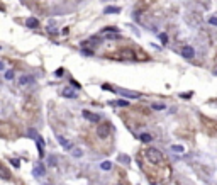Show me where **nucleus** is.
Here are the masks:
<instances>
[{"label": "nucleus", "instance_id": "nucleus-21", "mask_svg": "<svg viewBox=\"0 0 217 185\" xmlns=\"http://www.w3.org/2000/svg\"><path fill=\"white\" fill-rule=\"evenodd\" d=\"M10 163H12L14 167H20V160H17V158H12V160H10Z\"/></svg>", "mask_w": 217, "mask_h": 185}, {"label": "nucleus", "instance_id": "nucleus-2", "mask_svg": "<svg viewBox=\"0 0 217 185\" xmlns=\"http://www.w3.org/2000/svg\"><path fill=\"white\" fill-rule=\"evenodd\" d=\"M114 92L121 93V95H122V97H126V99H139V97H141V93L131 92V90H124V88H115Z\"/></svg>", "mask_w": 217, "mask_h": 185}, {"label": "nucleus", "instance_id": "nucleus-8", "mask_svg": "<svg viewBox=\"0 0 217 185\" xmlns=\"http://www.w3.org/2000/svg\"><path fill=\"white\" fill-rule=\"evenodd\" d=\"M58 141H59V144H61V146H63L65 149H70V148H71V143H70V141H68L66 138L59 136V138H58Z\"/></svg>", "mask_w": 217, "mask_h": 185}, {"label": "nucleus", "instance_id": "nucleus-12", "mask_svg": "<svg viewBox=\"0 0 217 185\" xmlns=\"http://www.w3.org/2000/svg\"><path fill=\"white\" fill-rule=\"evenodd\" d=\"M104 12H105V14H119L121 9H119V7H105Z\"/></svg>", "mask_w": 217, "mask_h": 185}, {"label": "nucleus", "instance_id": "nucleus-10", "mask_svg": "<svg viewBox=\"0 0 217 185\" xmlns=\"http://www.w3.org/2000/svg\"><path fill=\"white\" fill-rule=\"evenodd\" d=\"M26 26H27V27H31V29H34V27L39 26V20L34 19V17H31V19H27V20H26Z\"/></svg>", "mask_w": 217, "mask_h": 185}, {"label": "nucleus", "instance_id": "nucleus-13", "mask_svg": "<svg viewBox=\"0 0 217 185\" xmlns=\"http://www.w3.org/2000/svg\"><path fill=\"white\" fill-rule=\"evenodd\" d=\"M141 141H143V143H151V141H153V136L148 134V132H143V134H141Z\"/></svg>", "mask_w": 217, "mask_h": 185}, {"label": "nucleus", "instance_id": "nucleus-24", "mask_svg": "<svg viewBox=\"0 0 217 185\" xmlns=\"http://www.w3.org/2000/svg\"><path fill=\"white\" fill-rule=\"evenodd\" d=\"M209 22H210V24H214V26H217V17H214V16H212V17H209Z\"/></svg>", "mask_w": 217, "mask_h": 185}, {"label": "nucleus", "instance_id": "nucleus-16", "mask_svg": "<svg viewBox=\"0 0 217 185\" xmlns=\"http://www.w3.org/2000/svg\"><path fill=\"white\" fill-rule=\"evenodd\" d=\"M73 156H75V158H82V156H83V151L80 148H75L73 149Z\"/></svg>", "mask_w": 217, "mask_h": 185}, {"label": "nucleus", "instance_id": "nucleus-26", "mask_svg": "<svg viewBox=\"0 0 217 185\" xmlns=\"http://www.w3.org/2000/svg\"><path fill=\"white\" fill-rule=\"evenodd\" d=\"M119 160H121V161H124V163H129V158H126V156H121Z\"/></svg>", "mask_w": 217, "mask_h": 185}, {"label": "nucleus", "instance_id": "nucleus-7", "mask_svg": "<svg viewBox=\"0 0 217 185\" xmlns=\"http://www.w3.org/2000/svg\"><path fill=\"white\" fill-rule=\"evenodd\" d=\"M61 95L63 97H66V99H75V90H73L71 87H66V88H63V92H61Z\"/></svg>", "mask_w": 217, "mask_h": 185}, {"label": "nucleus", "instance_id": "nucleus-14", "mask_svg": "<svg viewBox=\"0 0 217 185\" xmlns=\"http://www.w3.org/2000/svg\"><path fill=\"white\" fill-rule=\"evenodd\" d=\"M115 105H119V107H127V105H129V100H124V99L115 100Z\"/></svg>", "mask_w": 217, "mask_h": 185}, {"label": "nucleus", "instance_id": "nucleus-3", "mask_svg": "<svg viewBox=\"0 0 217 185\" xmlns=\"http://www.w3.org/2000/svg\"><path fill=\"white\" fill-rule=\"evenodd\" d=\"M181 55H183L185 59H192V58L195 56V49H193L192 46H185V48L181 49Z\"/></svg>", "mask_w": 217, "mask_h": 185}, {"label": "nucleus", "instance_id": "nucleus-11", "mask_svg": "<svg viewBox=\"0 0 217 185\" xmlns=\"http://www.w3.org/2000/svg\"><path fill=\"white\" fill-rule=\"evenodd\" d=\"M0 178H3V180H9V178H10L9 170H7L5 167H2V165H0Z\"/></svg>", "mask_w": 217, "mask_h": 185}, {"label": "nucleus", "instance_id": "nucleus-28", "mask_svg": "<svg viewBox=\"0 0 217 185\" xmlns=\"http://www.w3.org/2000/svg\"><path fill=\"white\" fill-rule=\"evenodd\" d=\"M0 70H3V63L2 61H0Z\"/></svg>", "mask_w": 217, "mask_h": 185}, {"label": "nucleus", "instance_id": "nucleus-4", "mask_svg": "<svg viewBox=\"0 0 217 185\" xmlns=\"http://www.w3.org/2000/svg\"><path fill=\"white\" fill-rule=\"evenodd\" d=\"M82 114H83V117H85L87 121H90V122H98V121H100V115H97V114H93V112H90V111H83Z\"/></svg>", "mask_w": 217, "mask_h": 185}, {"label": "nucleus", "instance_id": "nucleus-9", "mask_svg": "<svg viewBox=\"0 0 217 185\" xmlns=\"http://www.w3.org/2000/svg\"><path fill=\"white\" fill-rule=\"evenodd\" d=\"M34 177H42L44 173H46V170H44V167L42 165H36V168H34Z\"/></svg>", "mask_w": 217, "mask_h": 185}, {"label": "nucleus", "instance_id": "nucleus-22", "mask_svg": "<svg viewBox=\"0 0 217 185\" xmlns=\"http://www.w3.org/2000/svg\"><path fill=\"white\" fill-rule=\"evenodd\" d=\"M54 75H56V76H63V75H65V70H63V68H58Z\"/></svg>", "mask_w": 217, "mask_h": 185}, {"label": "nucleus", "instance_id": "nucleus-18", "mask_svg": "<svg viewBox=\"0 0 217 185\" xmlns=\"http://www.w3.org/2000/svg\"><path fill=\"white\" fill-rule=\"evenodd\" d=\"M171 149H173V151H177V153H183V151H185V149H183V146H178V144H173V146H171Z\"/></svg>", "mask_w": 217, "mask_h": 185}, {"label": "nucleus", "instance_id": "nucleus-1", "mask_svg": "<svg viewBox=\"0 0 217 185\" xmlns=\"http://www.w3.org/2000/svg\"><path fill=\"white\" fill-rule=\"evenodd\" d=\"M146 155H148V158H149L153 163H161V161H163L161 151H158L156 148H149L148 151H146Z\"/></svg>", "mask_w": 217, "mask_h": 185}, {"label": "nucleus", "instance_id": "nucleus-29", "mask_svg": "<svg viewBox=\"0 0 217 185\" xmlns=\"http://www.w3.org/2000/svg\"><path fill=\"white\" fill-rule=\"evenodd\" d=\"M115 185H122V184H115Z\"/></svg>", "mask_w": 217, "mask_h": 185}, {"label": "nucleus", "instance_id": "nucleus-5", "mask_svg": "<svg viewBox=\"0 0 217 185\" xmlns=\"http://www.w3.org/2000/svg\"><path fill=\"white\" fill-rule=\"evenodd\" d=\"M108 128H110L108 124L100 126V128H98V136H100V138H107L108 134H110V129H108Z\"/></svg>", "mask_w": 217, "mask_h": 185}, {"label": "nucleus", "instance_id": "nucleus-27", "mask_svg": "<svg viewBox=\"0 0 217 185\" xmlns=\"http://www.w3.org/2000/svg\"><path fill=\"white\" fill-rule=\"evenodd\" d=\"M160 37H161V41H163V43H166V39H168V37H166V34H161Z\"/></svg>", "mask_w": 217, "mask_h": 185}, {"label": "nucleus", "instance_id": "nucleus-6", "mask_svg": "<svg viewBox=\"0 0 217 185\" xmlns=\"http://www.w3.org/2000/svg\"><path fill=\"white\" fill-rule=\"evenodd\" d=\"M27 83H34V76H20L19 78V85L20 87H24V85H27Z\"/></svg>", "mask_w": 217, "mask_h": 185}, {"label": "nucleus", "instance_id": "nucleus-17", "mask_svg": "<svg viewBox=\"0 0 217 185\" xmlns=\"http://www.w3.org/2000/svg\"><path fill=\"white\" fill-rule=\"evenodd\" d=\"M48 165H49V167H56V156L51 155V156L48 158Z\"/></svg>", "mask_w": 217, "mask_h": 185}, {"label": "nucleus", "instance_id": "nucleus-20", "mask_svg": "<svg viewBox=\"0 0 217 185\" xmlns=\"http://www.w3.org/2000/svg\"><path fill=\"white\" fill-rule=\"evenodd\" d=\"M5 78H7V80H12V78H14V72H12V70L5 72Z\"/></svg>", "mask_w": 217, "mask_h": 185}, {"label": "nucleus", "instance_id": "nucleus-23", "mask_svg": "<svg viewBox=\"0 0 217 185\" xmlns=\"http://www.w3.org/2000/svg\"><path fill=\"white\" fill-rule=\"evenodd\" d=\"M71 85H73V88H76V90H78V88H82V87H80V83H78V82H75V80H71Z\"/></svg>", "mask_w": 217, "mask_h": 185}, {"label": "nucleus", "instance_id": "nucleus-25", "mask_svg": "<svg viewBox=\"0 0 217 185\" xmlns=\"http://www.w3.org/2000/svg\"><path fill=\"white\" fill-rule=\"evenodd\" d=\"M180 97H181V99H190V97H192V92H188V93H180Z\"/></svg>", "mask_w": 217, "mask_h": 185}, {"label": "nucleus", "instance_id": "nucleus-19", "mask_svg": "<svg viewBox=\"0 0 217 185\" xmlns=\"http://www.w3.org/2000/svg\"><path fill=\"white\" fill-rule=\"evenodd\" d=\"M153 109H154V111H163L164 105H163V104H153Z\"/></svg>", "mask_w": 217, "mask_h": 185}, {"label": "nucleus", "instance_id": "nucleus-15", "mask_svg": "<svg viewBox=\"0 0 217 185\" xmlns=\"http://www.w3.org/2000/svg\"><path fill=\"white\" fill-rule=\"evenodd\" d=\"M100 168H102L104 171H108V170L112 168V163H110V161H104V163L100 165Z\"/></svg>", "mask_w": 217, "mask_h": 185}]
</instances>
